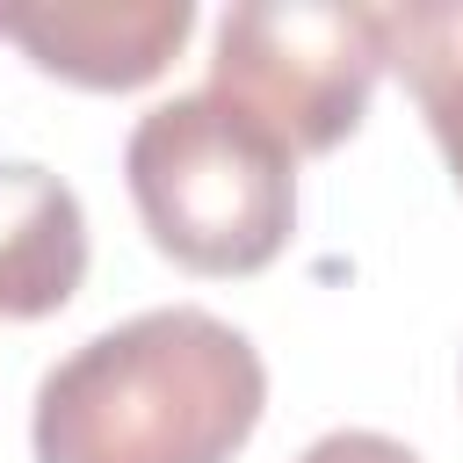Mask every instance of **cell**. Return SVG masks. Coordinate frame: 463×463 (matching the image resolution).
Wrapping results in <instances>:
<instances>
[{"label": "cell", "instance_id": "5", "mask_svg": "<svg viewBox=\"0 0 463 463\" xmlns=\"http://www.w3.org/2000/svg\"><path fill=\"white\" fill-rule=\"evenodd\" d=\"M87 282V210L36 166L0 159V318H51Z\"/></svg>", "mask_w": 463, "mask_h": 463}, {"label": "cell", "instance_id": "2", "mask_svg": "<svg viewBox=\"0 0 463 463\" xmlns=\"http://www.w3.org/2000/svg\"><path fill=\"white\" fill-rule=\"evenodd\" d=\"M123 181L152 246L188 275H260L297 224V159L210 87L130 123Z\"/></svg>", "mask_w": 463, "mask_h": 463}, {"label": "cell", "instance_id": "1", "mask_svg": "<svg viewBox=\"0 0 463 463\" xmlns=\"http://www.w3.org/2000/svg\"><path fill=\"white\" fill-rule=\"evenodd\" d=\"M268 412L260 347L166 304L80 340L36 383V463H232Z\"/></svg>", "mask_w": 463, "mask_h": 463}, {"label": "cell", "instance_id": "4", "mask_svg": "<svg viewBox=\"0 0 463 463\" xmlns=\"http://www.w3.org/2000/svg\"><path fill=\"white\" fill-rule=\"evenodd\" d=\"M195 7L188 0H36V7H0V36L29 51L36 72L123 94L166 72V58L188 43Z\"/></svg>", "mask_w": 463, "mask_h": 463}, {"label": "cell", "instance_id": "3", "mask_svg": "<svg viewBox=\"0 0 463 463\" xmlns=\"http://www.w3.org/2000/svg\"><path fill=\"white\" fill-rule=\"evenodd\" d=\"M383 72H391L383 7L246 0L217 22L210 94L232 101L246 123H260L289 159H311L354 137Z\"/></svg>", "mask_w": 463, "mask_h": 463}, {"label": "cell", "instance_id": "7", "mask_svg": "<svg viewBox=\"0 0 463 463\" xmlns=\"http://www.w3.org/2000/svg\"><path fill=\"white\" fill-rule=\"evenodd\" d=\"M297 463H420L405 441L376 434V427H340V434H318Z\"/></svg>", "mask_w": 463, "mask_h": 463}, {"label": "cell", "instance_id": "6", "mask_svg": "<svg viewBox=\"0 0 463 463\" xmlns=\"http://www.w3.org/2000/svg\"><path fill=\"white\" fill-rule=\"evenodd\" d=\"M383 51H391V72L427 109V130L463 188V0L383 7Z\"/></svg>", "mask_w": 463, "mask_h": 463}]
</instances>
